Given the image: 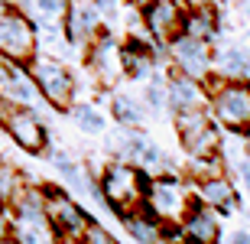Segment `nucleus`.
Segmentation results:
<instances>
[{"label":"nucleus","mask_w":250,"mask_h":244,"mask_svg":"<svg viewBox=\"0 0 250 244\" xmlns=\"http://www.w3.org/2000/svg\"><path fill=\"white\" fill-rule=\"evenodd\" d=\"M208 85V111L221 127H228L231 133H247L250 131V85L234 82V78H205Z\"/></svg>","instance_id":"obj_1"},{"label":"nucleus","mask_w":250,"mask_h":244,"mask_svg":"<svg viewBox=\"0 0 250 244\" xmlns=\"http://www.w3.org/2000/svg\"><path fill=\"white\" fill-rule=\"evenodd\" d=\"M39 46V29L23 10L10 7L0 13V56L13 66H29Z\"/></svg>","instance_id":"obj_2"},{"label":"nucleus","mask_w":250,"mask_h":244,"mask_svg":"<svg viewBox=\"0 0 250 244\" xmlns=\"http://www.w3.org/2000/svg\"><path fill=\"white\" fill-rule=\"evenodd\" d=\"M143 205H146L166 228H179V222H182V218H186V212L192 208L188 186L179 176H156L146 186Z\"/></svg>","instance_id":"obj_3"},{"label":"nucleus","mask_w":250,"mask_h":244,"mask_svg":"<svg viewBox=\"0 0 250 244\" xmlns=\"http://www.w3.org/2000/svg\"><path fill=\"white\" fill-rule=\"evenodd\" d=\"M29 78L36 82L39 94H42V101H49L52 108L65 111V108H72L75 101V75L72 68H65V62L52 56H33L29 62Z\"/></svg>","instance_id":"obj_4"},{"label":"nucleus","mask_w":250,"mask_h":244,"mask_svg":"<svg viewBox=\"0 0 250 244\" xmlns=\"http://www.w3.org/2000/svg\"><path fill=\"white\" fill-rule=\"evenodd\" d=\"M176 131H179V140H182L188 156H214L218 147H221V131H218V121L211 117L208 108L179 111Z\"/></svg>","instance_id":"obj_5"},{"label":"nucleus","mask_w":250,"mask_h":244,"mask_svg":"<svg viewBox=\"0 0 250 244\" xmlns=\"http://www.w3.org/2000/svg\"><path fill=\"white\" fill-rule=\"evenodd\" d=\"M146 176L140 173V166H107L104 169V202L114 208V212H133V208L143 205V196H146Z\"/></svg>","instance_id":"obj_6"},{"label":"nucleus","mask_w":250,"mask_h":244,"mask_svg":"<svg viewBox=\"0 0 250 244\" xmlns=\"http://www.w3.org/2000/svg\"><path fill=\"white\" fill-rule=\"evenodd\" d=\"M166 52H169V59H172V66H176L179 75H188V78H195V82H205L214 68L211 43L195 39V36H188V33H179L172 43H166Z\"/></svg>","instance_id":"obj_7"},{"label":"nucleus","mask_w":250,"mask_h":244,"mask_svg":"<svg viewBox=\"0 0 250 244\" xmlns=\"http://www.w3.org/2000/svg\"><path fill=\"white\" fill-rule=\"evenodd\" d=\"M84 66H88V72H91V75L98 78L104 88H111V85L124 75L121 43H117L107 29H101V33H98V36L84 46Z\"/></svg>","instance_id":"obj_8"},{"label":"nucleus","mask_w":250,"mask_h":244,"mask_svg":"<svg viewBox=\"0 0 250 244\" xmlns=\"http://www.w3.org/2000/svg\"><path fill=\"white\" fill-rule=\"evenodd\" d=\"M0 121L23 150L39 153L46 147V127H42V121L33 108H20V104H10L7 98H0Z\"/></svg>","instance_id":"obj_9"},{"label":"nucleus","mask_w":250,"mask_h":244,"mask_svg":"<svg viewBox=\"0 0 250 244\" xmlns=\"http://www.w3.org/2000/svg\"><path fill=\"white\" fill-rule=\"evenodd\" d=\"M143 13V29L149 33L153 43L166 46L182 33V23H186V7L179 0H149L146 7H140Z\"/></svg>","instance_id":"obj_10"},{"label":"nucleus","mask_w":250,"mask_h":244,"mask_svg":"<svg viewBox=\"0 0 250 244\" xmlns=\"http://www.w3.org/2000/svg\"><path fill=\"white\" fill-rule=\"evenodd\" d=\"M104 29V17L91 0H72L62 17V36L68 46H88Z\"/></svg>","instance_id":"obj_11"},{"label":"nucleus","mask_w":250,"mask_h":244,"mask_svg":"<svg viewBox=\"0 0 250 244\" xmlns=\"http://www.w3.org/2000/svg\"><path fill=\"white\" fill-rule=\"evenodd\" d=\"M46 218H49V225L65 238H82L84 228L91 225L84 218V212L78 208V202L68 199L65 192H46Z\"/></svg>","instance_id":"obj_12"},{"label":"nucleus","mask_w":250,"mask_h":244,"mask_svg":"<svg viewBox=\"0 0 250 244\" xmlns=\"http://www.w3.org/2000/svg\"><path fill=\"white\" fill-rule=\"evenodd\" d=\"M179 231L192 244H218L221 241V218H218L214 208L198 202V205H192L186 212V218L179 222Z\"/></svg>","instance_id":"obj_13"},{"label":"nucleus","mask_w":250,"mask_h":244,"mask_svg":"<svg viewBox=\"0 0 250 244\" xmlns=\"http://www.w3.org/2000/svg\"><path fill=\"white\" fill-rule=\"evenodd\" d=\"M166 108L172 111H192V108H208V91L202 88V82H195L188 75H172L166 82Z\"/></svg>","instance_id":"obj_14"},{"label":"nucleus","mask_w":250,"mask_h":244,"mask_svg":"<svg viewBox=\"0 0 250 244\" xmlns=\"http://www.w3.org/2000/svg\"><path fill=\"white\" fill-rule=\"evenodd\" d=\"M198 202L214 208V212H234L237 208V186L224 173L198 179Z\"/></svg>","instance_id":"obj_15"},{"label":"nucleus","mask_w":250,"mask_h":244,"mask_svg":"<svg viewBox=\"0 0 250 244\" xmlns=\"http://www.w3.org/2000/svg\"><path fill=\"white\" fill-rule=\"evenodd\" d=\"M124 52V75L137 78V82H143V78L153 75V68H156V52H153V46H149L146 39H127V46H121Z\"/></svg>","instance_id":"obj_16"},{"label":"nucleus","mask_w":250,"mask_h":244,"mask_svg":"<svg viewBox=\"0 0 250 244\" xmlns=\"http://www.w3.org/2000/svg\"><path fill=\"white\" fill-rule=\"evenodd\" d=\"M124 228H127V235L137 244H163V235H166V225H163L146 205L127 212V215H124Z\"/></svg>","instance_id":"obj_17"},{"label":"nucleus","mask_w":250,"mask_h":244,"mask_svg":"<svg viewBox=\"0 0 250 244\" xmlns=\"http://www.w3.org/2000/svg\"><path fill=\"white\" fill-rule=\"evenodd\" d=\"M13 241L17 244H56V231H52L46 215L20 212L17 225H13Z\"/></svg>","instance_id":"obj_18"},{"label":"nucleus","mask_w":250,"mask_h":244,"mask_svg":"<svg viewBox=\"0 0 250 244\" xmlns=\"http://www.w3.org/2000/svg\"><path fill=\"white\" fill-rule=\"evenodd\" d=\"M214 66H218V75L250 85V49L247 46H224V49H218V52H214Z\"/></svg>","instance_id":"obj_19"},{"label":"nucleus","mask_w":250,"mask_h":244,"mask_svg":"<svg viewBox=\"0 0 250 244\" xmlns=\"http://www.w3.org/2000/svg\"><path fill=\"white\" fill-rule=\"evenodd\" d=\"M182 33L211 43V39L218 36V13H214V7H188L186 10V23H182Z\"/></svg>","instance_id":"obj_20"},{"label":"nucleus","mask_w":250,"mask_h":244,"mask_svg":"<svg viewBox=\"0 0 250 244\" xmlns=\"http://www.w3.org/2000/svg\"><path fill=\"white\" fill-rule=\"evenodd\" d=\"M0 98H7L10 104H20V108H33L36 98H42V94H39L36 82L29 75H13V72H10L7 82L0 85Z\"/></svg>","instance_id":"obj_21"},{"label":"nucleus","mask_w":250,"mask_h":244,"mask_svg":"<svg viewBox=\"0 0 250 244\" xmlns=\"http://www.w3.org/2000/svg\"><path fill=\"white\" fill-rule=\"evenodd\" d=\"M111 117L121 127H140V124L146 121V104H143V98H133V94H114Z\"/></svg>","instance_id":"obj_22"},{"label":"nucleus","mask_w":250,"mask_h":244,"mask_svg":"<svg viewBox=\"0 0 250 244\" xmlns=\"http://www.w3.org/2000/svg\"><path fill=\"white\" fill-rule=\"evenodd\" d=\"M52 163H56V169L62 173V179L75 189V192H78V196H88V192H94L91 182H88V173H84L78 163H72L65 153H52Z\"/></svg>","instance_id":"obj_23"},{"label":"nucleus","mask_w":250,"mask_h":244,"mask_svg":"<svg viewBox=\"0 0 250 244\" xmlns=\"http://www.w3.org/2000/svg\"><path fill=\"white\" fill-rule=\"evenodd\" d=\"M33 3H36V17L39 20H33V23H62V17H65V10H68V3H72V0H33Z\"/></svg>","instance_id":"obj_24"},{"label":"nucleus","mask_w":250,"mask_h":244,"mask_svg":"<svg viewBox=\"0 0 250 244\" xmlns=\"http://www.w3.org/2000/svg\"><path fill=\"white\" fill-rule=\"evenodd\" d=\"M72 117H75V124H78V131H84V133H101L104 131V117L94 108H88V104H78L72 111Z\"/></svg>","instance_id":"obj_25"},{"label":"nucleus","mask_w":250,"mask_h":244,"mask_svg":"<svg viewBox=\"0 0 250 244\" xmlns=\"http://www.w3.org/2000/svg\"><path fill=\"white\" fill-rule=\"evenodd\" d=\"M17 192H20V176H17V169L7 166V163H0V202H10Z\"/></svg>","instance_id":"obj_26"},{"label":"nucleus","mask_w":250,"mask_h":244,"mask_svg":"<svg viewBox=\"0 0 250 244\" xmlns=\"http://www.w3.org/2000/svg\"><path fill=\"white\" fill-rule=\"evenodd\" d=\"M82 238H84V244H114V241H111V235H107L104 228H98V225H88Z\"/></svg>","instance_id":"obj_27"},{"label":"nucleus","mask_w":250,"mask_h":244,"mask_svg":"<svg viewBox=\"0 0 250 244\" xmlns=\"http://www.w3.org/2000/svg\"><path fill=\"white\" fill-rule=\"evenodd\" d=\"M94 7H98V13H101L104 20H111L121 13V0H91Z\"/></svg>","instance_id":"obj_28"},{"label":"nucleus","mask_w":250,"mask_h":244,"mask_svg":"<svg viewBox=\"0 0 250 244\" xmlns=\"http://www.w3.org/2000/svg\"><path fill=\"white\" fill-rule=\"evenodd\" d=\"M224 244H250V228H234L231 235L224 238Z\"/></svg>","instance_id":"obj_29"},{"label":"nucleus","mask_w":250,"mask_h":244,"mask_svg":"<svg viewBox=\"0 0 250 244\" xmlns=\"http://www.w3.org/2000/svg\"><path fill=\"white\" fill-rule=\"evenodd\" d=\"M237 173H241V179H244V186L250 189V156H244V160L237 163Z\"/></svg>","instance_id":"obj_30"},{"label":"nucleus","mask_w":250,"mask_h":244,"mask_svg":"<svg viewBox=\"0 0 250 244\" xmlns=\"http://www.w3.org/2000/svg\"><path fill=\"white\" fill-rule=\"evenodd\" d=\"M7 75H10V68H7V59L0 56V85L7 82Z\"/></svg>","instance_id":"obj_31"},{"label":"nucleus","mask_w":250,"mask_h":244,"mask_svg":"<svg viewBox=\"0 0 250 244\" xmlns=\"http://www.w3.org/2000/svg\"><path fill=\"white\" fill-rule=\"evenodd\" d=\"M7 238V218H3V212H0V241Z\"/></svg>","instance_id":"obj_32"},{"label":"nucleus","mask_w":250,"mask_h":244,"mask_svg":"<svg viewBox=\"0 0 250 244\" xmlns=\"http://www.w3.org/2000/svg\"><path fill=\"white\" fill-rule=\"evenodd\" d=\"M244 150H247V156H250V131L244 133Z\"/></svg>","instance_id":"obj_33"},{"label":"nucleus","mask_w":250,"mask_h":244,"mask_svg":"<svg viewBox=\"0 0 250 244\" xmlns=\"http://www.w3.org/2000/svg\"><path fill=\"white\" fill-rule=\"evenodd\" d=\"M59 244H78V241H75V238H65V241H59Z\"/></svg>","instance_id":"obj_34"},{"label":"nucleus","mask_w":250,"mask_h":244,"mask_svg":"<svg viewBox=\"0 0 250 244\" xmlns=\"http://www.w3.org/2000/svg\"><path fill=\"white\" fill-rule=\"evenodd\" d=\"M133 3H137V7H146V3H149V0H133Z\"/></svg>","instance_id":"obj_35"},{"label":"nucleus","mask_w":250,"mask_h":244,"mask_svg":"<svg viewBox=\"0 0 250 244\" xmlns=\"http://www.w3.org/2000/svg\"><path fill=\"white\" fill-rule=\"evenodd\" d=\"M182 244H192V241H182Z\"/></svg>","instance_id":"obj_36"}]
</instances>
